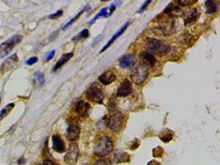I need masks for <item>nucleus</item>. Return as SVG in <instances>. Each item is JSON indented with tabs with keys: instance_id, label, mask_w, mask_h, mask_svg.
<instances>
[{
	"instance_id": "nucleus-1",
	"label": "nucleus",
	"mask_w": 220,
	"mask_h": 165,
	"mask_svg": "<svg viewBox=\"0 0 220 165\" xmlns=\"http://www.w3.org/2000/svg\"><path fill=\"white\" fill-rule=\"evenodd\" d=\"M146 47L153 54L158 55L160 56H163L170 51L171 46L168 43L165 41L149 38L146 41Z\"/></svg>"
},
{
	"instance_id": "nucleus-2",
	"label": "nucleus",
	"mask_w": 220,
	"mask_h": 165,
	"mask_svg": "<svg viewBox=\"0 0 220 165\" xmlns=\"http://www.w3.org/2000/svg\"><path fill=\"white\" fill-rule=\"evenodd\" d=\"M113 150L112 140L107 136H101L95 146V155L100 158L106 157Z\"/></svg>"
},
{
	"instance_id": "nucleus-3",
	"label": "nucleus",
	"mask_w": 220,
	"mask_h": 165,
	"mask_svg": "<svg viewBox=\"0 0 220 165\" xmlns=\"http://www.w3.org/2000/svg\"><path fill=\"white\" fill-rule=\"evenodd\" d=\"M148 76H149L148 68L145 65L142 63L134 65L130 75L132 81L136 84H142L147 79Z\"/></svg>"
},
{
	"instance_id": "nucleus-4",
	"label": "nucleus",
	"mask_w": 220,
	"mask_h": 165,
	"mask_svg": "<svg viewBox=\"0 0 220 165\" xmlns=\"http://www.w3.org/2000/svg\"><path fill=\"white\" fill-rule=\"evenodd\" d=\"M22 36L21 35H15L11 38H9L8 41H6L4 43H2V45H0V55L1 57L4 58L7 55H9L12 50L18 45L21 41H22Z\"/></svg>"
},
{
	"instance_id": "nucleus-5",
	"label": "nucleus",
	"mask_w": 220,
	"mask_h": 165,
	"mask_svg": "<svg viewBox=\"0 0 220 165\" xmlns=\"http://www.w3.org/2000/svg\"><path fill=\"white\" fill-rule=\"evenodd\" d=\"M124 121H125V116L120 111L114 112L108 118L107 127L112 131H119L124 124Z\"/></svg>"
},
{
	"instance_id": "nucleus-6",
	"label": "nucleus",
	"mask_w": 220,
	"mask_h": 165,
	"mask_svg": "<svg viewBox=\"0 0 220 165\" xmlns=\"http://www.w3.org/2000/svg\"><path fill=\"white\" fill-rule=\"evenodd\" d=\"M86 97L91 102L96 103H101L103 102L105 95L100 88H97L96 86H92L87 90Z\"/></svg>"
},
{
	"instance_id": "nucleus-7",
	"label": "nucleus",
	"mask_w": 220,
	"mask_h": 165,
	"mask_svg": "<svg viewBox=\"0 0 220 165\" xmlns=\"http://www.w3.org/2000/svg\"><path fill=\"white\" fill-rule=\"evenodd\" d=\"M79 147L76 144H71L68 148L66 154L64 156V161L68 164L75 165L79 159Z\"/></svg>"
},
{
	"instance_id": "nucleus-8",
	"label": "nucleus",
	"mask_w": 220,
	"mask_h": 165,
	"mask_svg": "<svg viewBox=\"0 0 220 165\" xmlns=\"http://www.w3.org/2000/svg\"><path fill=\"white\" fill-rule=\"evenodd\" d=\"M132 84L128 79H125L121 82L117 90V96L119 97H127L132 93Z\"/></svg>"
},
{
	"instance_id": "nucleus-9",
	"label": "nucleus",
	"mask_w": 220,
	"mask_h": 165,
	"mask_svg": "<svg viewBox=\"0 0 220 165\" xmlns=\"http://www.w3.org/2000/svg\"><path fill=\"white\" fill-rule=\"evenodd\" d=\"M159 31H161L164 35H170L172 33V30L174 29V22L172 19L168 18L162 21L159 24Z\"/></svg>"
},
{
	"instance_id": "nucleus-10",
	"label": "nucleus",
	"mask_w": 220,
	"mask_h": 165,
	"mask_svg": "<svg viewBox=\"0 0 220 165\" xmlns=\"http://www.w3.org/2000/svg\"><path fill=\"white\" fill-rule=\"evenodd\" d=\"M90 104L84 101H79L76 103L74 107L75 111L77 114L81 116H87L90 111Z\"/></svg>"
},
{
	"instance_id": "nucleus-11",
	"label": "nucleus",
	"mask_w": 220,
	"mask_h": 165,
	"mask_svg": "<svg viewBox=\"0 0 220 165\" xmlns=\"http://www.w3.org/2000/svg\"><path fill=\"white\" fill-rule=\"evenodd\" d=\"M52 146H53V149L58 153L64 152L66 149L64 140L59 135H54L52 136Z\"/></svg>"
},
{
	"instance_id": "nucleus-12",
	"label": "nucleus",
	"mask_w": 220,
	"mask_h": 165,
	"mask_svg": "<svg viewBox=\"0 0 220 165\" xmlns=\"http://www.w3.org/2000/svg\"><path fill=\"white\" fill-rule=\"evenodd\" d=\"M80 129L77 125H70L67 129V139L70 141H75L79 138Z\"/></svg>"
},
{
	"instance_id": "nucleus-13",
	"label": "nucleus",
	"mask_w": 220,
	"mask_h": 165,
	"mask_svg": "<svg viewBox=\"0 0 220 165\" xmlns=\"http://www.w3.org/2000/svg\"><path fill=\"white\" fill-rule=\"evenodd\" d=\"M116 80V75L111 70H108L99 76V81L105 85L111 84Z\"/></svg>"
},
{
	"instance_id": "nucleus-14",
	"label": "nucleus",
	"mask_w": 220,
	"mask_h": 165,
	"mask_svg": "<svg viewBox=\"0 0 220 165\" xmlns=\"http://www.w3.org/2000/svg\"><path fill=\"white\" fill-rule=\"evenodd\" d=\"M129 24H130V22H126V23H125V24L124 25V26H123V27H122L120 29V30H118V31H117V32L116 33V34H115V35H114L112 37H111V40H110V41H108L107 43H106V45H105L103 48L101 49V53L104 52V51H105L106 50H107L108 48H109V47L111 46V45H112L113 43H114V41H116V40L118 37H121V35H122L123 33L125 32V31L126 30V29L128 28V27L129 26Z\"/></svg>"
},
{
	"instance_id": "nucleus-15",
	"label": "nucleus",
	"mask_w": 220,
	"mask_h": 165,
	"mask_svg": "<svg viewBox=\"0 0 220 165\" xmlns=\"http://www.w3.org/2000/svg\"><path fill=\"white\" fill-rule=\"evenodd\" d=\"M18 62V58H17V54H14L13 55L10 56L9 58H8L6 60H5L3 65L1 66V70H2V72L4 73V70H12L13 68H14Z\"/></svg>"
},
{
	"instance_id": "nucleus-16",
	"label": "nucleus",
	"mask_w": 220,
	"mask_h": 165,
	"mask_svg": "<svg viewBox=\"0 0 220 165\" xmlns=\"http://www.w3.org/2000/svg\"><path fill=\"white\" fill-rule=\"evenodd\" d=\"M135 61V58L134 56V55L131 54H127L123 55L120 60V65L121 68L123 69H129L131 66L133 65Z\"/></svg>"
},
{
	"instance_id": "nucleus-17",
	"label": "nucleus",
	"mask_w": 220,
	"mask_h": 165,
	"mask_svg": "<svg viewBox=\"0 0 220 165\" xmlns=\"http://www.w3.org/2000/svg\"><path fill=\"white\" fill-rule=\"evenodd\" d=\"M140 59L142 62L144 63V65H145L146 66H150V67L155 65L157 62L156 58L154 57L152 54H150L149 52H145V51L140 54Z\"/></svg>"
},
{
	"instance_id": "nucleus-18",
	"label": "nucleus",
	"mask_w": 220,
	"mask_h": 165,
	"mask_svg": "<svg viewBox=\"0 0 220 165\" xmlns=\"http://www.w3.org/2000/svg\"><path fill=\"white\" fill-rule=\"evenodd\" d=\"M199 12L198 11V9L197 8H193V9H191L189 12H188V14H187V16H186V18H185V25L186 26H189V25L193 24L194 22H195L197 19L199 18Z\"/></svg>"
},
{
	"instance_id": "nucleus-19",
	"label": "nucleus",
	"mask_w": 220,
	"mask_h": 165,
	"mask_svg": "<svg viewBox=\"0 0 220 165\" xmlns=\"http://www.w3.org/2000/svg\"><path fill=\"white\" fill-rule=\"evenodd\" d=\"M164 12L169 15V16H178L182 15V11L180 8L178 4L176 5L174 4H171L165 8Z\"/></svg>"
},
{
	"instance_id": "nucleus-20",
	"label": "nucleus",
	"mask_w": 220,
	"mask_h": 165,
	"mask_svg": "<svg viewBox=\"0 0 220 165\" xmlns=\"http://www.w3.org/2000/svg\"><path fill=\"white\" fill-rule=\"evenodd\" d=\"M73 56H74V54L71 53V52L70 53L64 54L62 56H61V58H60L58 61H57V63L55 64V65H54L53 70H54V71H56L57 70H59L60 67H62L65 63H67V62L69 61Z\"/></svg>"
},
{
	"instance_id": "nucleus-21",
	"label": "nucleus",
	"mask_w": 220,
	"mask_h": 165,
	"mask_svg": "<svg viewBox=\"0 0 220 165\" xmlns=\"http://www.w3.org/2000/svg\"><path fill=\"white\" fill-rule=\"evenodd\" d=\"M205 8L207 14H214L218 11L219 6L214 0H206L205 1Z\"/></svg>"
},
{
	"instance_id": "nucleus-22",
	"label": "nucleus",
	"mask_w": 220,
	"mask_h": 165,
	"mask_svg": "<svg viewBox=\"0 0 220 165\" xmlns=\"http://www.w3.org/2000/svg\"><path fill=\"white\" fill-rule=\"evenodd\" d=\"M159 138L161 139V140H162L163 142L165 143H167L169 142L170 140H172L173 138V132L168 130V129H165L164 131H162L160 135H159Z\"/></svg>"
},
{
	"instance_id": "nucleus-23",
	"label": "nucleus",
	"mask_w": 220,
	"mask_h": 165,
	"mask_svg": "<svg viewBox=\"0 0 220 165\" xmlns=\"http://www.w3.org/2000/svg\"><path fill=\"white\" fill-rule=\"evenodd\" d=\"M114 161L116 163H123V162H127V161H129V155L126 154V153L124 152H118L115 155V158H114Z\"/></svg>"
},
{
	"instance_id": "nucleus-24",
	"label": "nucleus",
	"mask_w": 220,
	"mask_h": 165,
	"mask_svg": "<svg viewBox=\"0 0 220 165\" xmlns=\"http://www.w3.org/2000/svg\"><path fill=\"white\" fill-rule=\"evenodd\" d=\"M108 11H109V8H102V9H101V11H100V12H98V13H97L95 16H94V18H93V19H91V20L89 22V24L91 25L92 23H94L99 18L100 16H105V17H107V16H109V13H107Z\"/></svg>"
},
{
	"instance_id": "nucleus-25",
	"label": "nucleus",
	"mask_w": 220,
	"mask_h": 165,
	"mask_svg": "<svg viewBox=\"0 0 220 165\" xmlns=\"http://www.w3.org/2000/svg\"><path fill=\"white\" fill-rule=\"evenodd\" d=\"M14 106H15L14 103H9L1 110V112H0V118H1V120L4 119V117L6 116L10 111H12V109L14 107Z\"/></svg>"
},
{
	"instance_id": "nucleus-26",
	"label": "nucleus",
	"mask_w": 220,
	"mask_h": 165,
	"mask_svg": "<svg viewBox=\"0 0 220 165\" xmlns=\"http://www.w3.org/2000/svg\"><path fill=\"white\" fill-rule=\"evenodd\" d=\"M89 8H90V7H89L88 5H87V7H85V8H83V10H82L81 12H79V13H78V14H77V15H76V16L74 17V18H72V19H71V20L69 21V22H68V23L65 25V26H64V27H63V30H65L66 28H68V27H69V26H71V25L73 24V23H74V22H76V21L79 19V17H80V16H81V15L83 14V12H84L85 10H87V9H89Z\"/></svg>"
},
{
	"instance_id": "nucleus-27",
	"label": "nucleus",
	"mask_w": 220,
	"mask_h": 165,
	"mask_svg": "<svg viewBox=\"0 0 220 165\" xmlns=\"http://www.w3.org/2000/svg\"><path fill=\"white\" fill-rule=\"evenodd\" d=\"M34 81L37 82L40 86H42L45 83V77L43 74H41V72H36L34 75Z\"/></svg>"
},
{
	"instance_id": "nucleus-28",
	"label": "nucleus",
	"mask_w": 220,
	"mask_h": 165,
	"mask_svg": "<svg viewBox=\"0 0 220 165\" xmlns=\"http://www.w3.org/2000/svg\"><path fill=\"white\" fill-rule=\"evenodd\" d=\"M198 0H176V4H178L179 6H182V7H187V6H191L192 4H195Z\"/></svg>"
},
{
	"instance_id": "nucleus-29",
	"label": "nucleus",
	"mask_w": 220,
	"mask_h": 165,
	"mask_svg": "<svg viewBox=\"0 0 220 165\" xmlns=\"http://www.w3.org/2000/svg\"><path fill=\"white\" fill-rule=\"evenodd\" d=\"M88 36H89V32H88V30H87V29H83V31L79 33V35H77L73 40H74V41H79V40H81V39L87 38V37H88Z\"/></svg>"
},
{
	"instance_id": "nucleus-30",
	"label": "nucleus",
	"mask_w": 220,
	"mask_h": 165,
	"mask_svg": "<svg viewBox=\"0 0 220 165\" xmlns=\"http://www.w3.org/2000/svg\"><path fill=\"white\" fill-rule=\"evenodd\" d=\"M94 165H111V162L109 159H101L96 161Z\"/></svg>"
},
{
	"instance_id": "nucleus-31",
	"label": "nucleus",
	"mask_w": 220,
	"mask_h": 165,
	"mask_svg": "<svg viewBox=\"0 0 220 165\" xmlns=\"http://www.w3.org/2000/svg\"><path fill=\"white\" fill-rule=\"evenodd\" d=\"M162 154H163V149L162 147H157V148H154V150H153V154L154 157L162 156Z\"/></svg>"
},
{
	"instance_id": "nucleus-32",
	"label": "nucleus",
	"mask_w": 220,
	"mask_h": 165,
	"mask_svg": "<svg viewBox=\"0 0 220 165\" xmlns=\"http://www.w3.org/2000/svg\"><path fill=\"white\" fill-rule=\"evenodd\" d=\"M63 15V11L62 10H59L55 13H53V14H50L49 16V18L50 19H56V18H59Z\"/></svg>"
},
{
	"instance_id": "nucleus-33",
	"label": "nucleus",
	"mask_w": 220,
	"mask_h": 165,
	"mask_svg": "<svg viewBox=\"0 0 220 165\" xmlns=\"http://www.w3.org/2000/svg\"><path fill=\"white\" fill-rule=\"evenodd\" d=\"M152 2V0H146V2H144V4L142 5V7L140 8V9L137 12V13H142L144 11H145L147 7L150 4V3Z\"/></svg>"
},
{
	"instance_id": "nucleus-34",
	"label": "nucleus",
	"mask_w": 220,
	"mask_h": 165,
	"mask_svg": "<svg viewBox=\"0 0 220 165\" xmlns=\"http://www.w3.org/2000/svg\"><path fill=\"white\" fill-rule=\"evenodd\" d=\"M37 60H38V58L36 57V56H34V57L30 58L29 60L26 61V64H27V65H33V64H35V63H36Z\"/></svg>"
},
{
	"instance_id": "nucleus-35",
	"label": "nucleus",
	"mask_w": 220,
	"mask_h": 165,
	"mask_svg": "<svg viewBox=\"0 0 220 165\" xmlns=\"http://www.w3.org/2000/svg\"><path fill=\"white\" fill-rule=\"evenodd\" d=\"M43 165H59L57 163H55L54 161H51L49 160V159H46V160L44 161V163H43Z\"/></svg>"
},
{
	"instance_id": "nucleus-36",
	"label": "nucleus",
	"mask_w": 220,
	"mask_h": 165,
	"mask_svg": "<svg viewBox=\"0 0 220 165\" xmlns=\"http://www.w3.org/2000/svg\"><path fill=\"white\" fill-rule=\"evenodd\" d=\"M54 54H55V50H51L50 53L46 55V60H50L52 58L54 57Z\"/></svg>"
},
{
	"instance_id": "nucleus-37",
	"label": "nucleus",
	"mask_w": 220,
	"mask_h": 165,
	"mask_svg": "<svg viewBox=\"0 0 220 165\" xmlns=\"http://www.w3.org/2000/svg\"><path fill=\"white\" fill-rule=\"evenodd\" d=\"M147 165H160V164L158 163V161L152 160V161H150V162H149V164H148Z\"/></svg>"
},
{
	"instance_id": "nucleus-38",
	"label": "nucleus",
	"mask_w": 220,
	"mask_h": 165,
	"mask_svg": "<svg viewBox=\"0 0 220 165\" xmlns=\"http://www.w3.org/2000/svg\"><path fill=\"white\" fill-rule=\"evenodd\" d=\"M24 162H25V159H23V157H22V158H21V159H18V164H24Z\"/></svg>"
},
{
	"instance_id": "nucleus-39",
	"label": "nucleus",
	"mask_w": 220,
	"mask_h": 165,
	"mask_svg": "<svg viewBox=\"0 0 220 165\" xmlns=\"http://www.w3.org/2000/svg\"><path fill=\"white\" fill-rule=\"evenodd\" d=\"M102 2H107V1H110V0H101Z\"/></svg>"
}]
</instances>
